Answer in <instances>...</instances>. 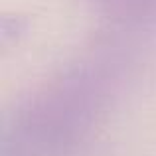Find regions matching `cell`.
Instances as JSON below:
<instances>
[{"label":"cell","instance_id":"obj_1","mask_svg":"<svg viewBox=\"0 0 156 156\" xmlns=\"http://www.w3.org/2000/svg\"><path fill=\"white\" fill-rule=\"evenodd\" d=\"M117 57H91L30 97L4 129L0 156H77L117 91Z\"/></svg>","mask_w":156,"mask_h":156},{"label":"cell","instance_id":"obj_2","mask_svg":"<svg viewBox=\"0 0 156 156\" xmlns=\"http://www.w3.org/2000/svg\"><path fill=\"white\" fill-rule=\"evenodd\" d=\"M109 6H117L121 10H148L156 6V0H103Z\"/></svg>","mask_w":156,"mask_h":156}]
</instances>
